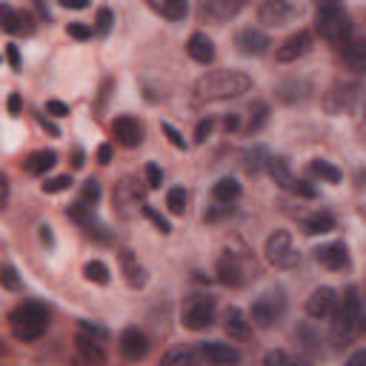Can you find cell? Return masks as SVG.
Returning a JSON list of instances; mask_svg holds the SVG:
<instances>
[{"mask_svg": "<svg viewBox=\"0 0 366 366\" xmlns=\"http://www.w3.org/2000/svg\"><path fill=\"white\" fill-rule=\"evenodd\" d=\"M252 89V77L235 69H220V72H209L203 77H198L195 89H192V101L195 106L203 103H220V101H232L241 98Z\"/></svg>", "mask_w": 366, "mask_h": 366, "instance_id": "1", "label": "cell"}, {"mask_svg": "<svg viewBox=\"0 0 366 366\" xmlns=\"http://www.w3.org/2000/svg\"><path fill=\"white\" fill-rule=\"evenodd\" d=\"M9 327H12V335L18 341L32 343V341H37L46 332V327H49V309H46L43 303L26 301V303H20V306L12 309Z\"/></svg>", "mask_w": 366, "mask_h": 366, "instance_id": "2", "label": "cell"}, {"mask_svg": "<svg viewBox=\"0 0 366 366\" xmlns=\"http://www.w3.org/2000/svg\"><path fill=\"white\" fill-rule=\"evenodd\" d=\"M360 327H363V315H360L358 286H346L343 301H341V306L335 309V324H332L335 346H346V343H352V338L358 335Z\"/></svg>", "mask_w": 366, "mask_h": 366, "instance_id": "3", "label": "cell"}, {"mask_svg": "<svg viewBox=\"0 0 366 366\" xmlns=\"http://www.w3.org/2000/svg\"><path fill=\"white\" fill-rule=\"evenodd\" d=\"M317 32L324 40L329 43H346L349 34H352V23H349V15L341 9L338 0H324V4L317 6V20H315Z\"/></svg>", "mask_w": 366, "mask_h": 366, "instance_id": "4", "label": "cell"}, {"mask_svg": "<svg viewBox=\"0 0 366 366\" xmlns=\"http://www.w3.org/2000/svg\"><path fill=\"white\" fill-rule=\"evenodd\" d=\"M263 252H266V260L278 269H292L298 263V249H295L292 235L286 232V229H274V232L266 238Z\"/></svg>", "mask_w": 366, "mask_h": 366, "instance_id": "5", "label": "cell"}, {"mask_svg": "<svg viewBox=\"0 0 366 366\" xmlns=\"http://www.w3.org/2000/svg\"><path fill=\"white\" fill-rule=\"evenodd\" d=\"M215 320V298L209 295H192L187 303H183V327L201 332L209 329Z\"/></svg>", "mask_w": 366, "mask_h": 366, "instance_id": "6", "label": "cell"}, {"mask_svg": "<svg viewBox=\"0 0 366 366\" xmlns=\"http://www.w3.org/2000/svg\"><path fill=\"white\" fill-rule=\"evenodd\" d=\"M284 298H281V292H266V295H260L255 303H252V312H249V317H252V324L255 327H260V329H269L274 320H278L281 315H284Z\"/></svg>", "mask_w": 366, "mask_h": 366, "instance_id": "7", "label": "cell"}, {"mask_svg": "<svg viewBox=\"0 0 366 366\" xmlns=\"http://www.w3.org/2000/svg\"><path fill=\"white\" fill-rule=\"evenodd\" d=\"M298 18V6L289 0H263L258 6V20L266 26H286Z\"/></svg>", "mask_w": 366, "mask_h": 366, "instance_id": "8", "label": "cell"}, {"mask_svg": "<svg viewBox=\"0 0 366 366\" xmlns=\"http://www.w3.org/2000/svg\"><path fill=\"white\" fill-rule=\"evenodd\" d=\"M355 98H358V86L355 83H335L327 95H324V109L329 115H343L355 106Z\"/></svg>", "mask_w": 366, "mask_h": 366, "instance_id": "9", "label": "cell"}, {"mask_svg": "<svg viewBox=\"0 0 366 366\" xmlns=\"http://www.w3.org/2000/svg\"><path fill=\"white\" fill-rule=\"evenodd\" d=\"M335 309H338V292H335L332 286H317V289L309 295V301H306L309 317H317V320L335 315Z\"/></svg>", "mask_w": 366, "mask_h": 366, "instance_id": "10", "label": "cell"}, {"mask_svg": "<svg viewBox=\"0 0 366 366\" xmlns=\"http://www.w3.org/2000/svg\"><path fill=\"white\" fill-rule=\"evenodd\" d=\"M309 49H312V34L301 29V32L289 34V37H286V40L278 46V52H274V58H278L281 63H292V61L303 58Z\"/></svg>", "mask_w": 366, "mask_h": 366, "instance_id": "11", "label": "cell"}, {"mask_svg": "<svg viewBox=\"0 0 366 366\" xmlns=\"http://www.w3.org/2000/svg\"><path fill=\"white\" fill-rule=\"evenodd\" d=\"M235 46H238V52H241V55L260 58V55H266V52H269L272 40H269L263 32H258V29H241V32H238V37H235Z\"/></svg>", "mask_w": 366, "mask_h": 366, "instance_id": "12", "label": "cell"}, {"mask_svg": "<svg viewBox=\"0 0 366 366\" xmlns=\"http://www.w3.org/2000/svg\"><path fill=\"white\" fill-rule=\"evenodd\" d=\"M112 134L118 137L123 146H129V149H132V146H141V141H144V129H141V123H137L134 118H129V115L115 118Z\"/></svg>", "mask_w": 366, "mask_h": 366, "instance_id": "13", "label": "cell"}, {"mask_svg": "<svg viewBox=\"0 0 366 366\" xmlns=\"http://www.w3.org/2000/svg\"><path fill=\"white\" fill-rule=\"evenodd\" d=\"M146 349H149V343H146V335L141 329L132 327V329H126L120 335V355L126 360H141L146 355Z\"/></svg>", "mask_w": 366, "mask_h": 366, "instance_id": "14", "label": "cell"}, {"mask_svg": "<svg viewBox=\"0 0 366 366\" xmlns=\"http://www.w3.org/2000/svg\"><path fill=\"white\" fill-rule=\"evenodd\" d=\"M315 260L324 263L327 269H346L349 266V252L343 244H327L315 249Z\"/></svg>", "mask_w": 366, "mask_h": 366, "instance_id": "15", "label": "cell"}, {"mask_svg": "<svg viewBox=\"0 0 366 366\" xmlns=\"http://www.w3.org/2000/svg\"><path fill=\"white\" fill-rule=\"evenodd\" d=\"M223 329H226V335L232 338V341H246V338L252 335V329H249V320H246V315H244L238 306H229V309H226Z\"/></svg>", "mask_w": 366, "mask_h": 366, "instance_id": "16", "label": "cell"}, {"mask_svg": "<svg viewBox=\"0 0 366 366\" xmlns=\"http://www.w3.org/2000/svg\"><path fill=\"white\" fill-rule=\"evenodd\" d=\"M187 52H189V58H192L195 63L206 66V63L215 61V43H212L203 32H195V34L189 37V43H187Z\"/></svg>", "mask_w": 366, "mask_h": 366, "instance_id": "17", "label": "cell"}, {"mask_svg": "<svg viewBox=\"0 0 366 366\" xmlns=\"http://www.w3.org/2000/svg\"><path fill=\"white\" fill-rule=\"evenodd\" d=\"M201 355H203L209 363H238V360H241V352H238L235 346L217 343V341L203 343V346H201Z\"/></svg>", "mask_w": 366, "mask_h": 366, "instance_id": "18", "label": "cell"}, {"mask_svg": "<svg viewBox=\"0 0 366 366\" xmlns=\"http://www.w3.org/2000/svg\"><path fill=\"white\" fill-rule=\"evenodd\" d=\"M266 172H269V177L278 183L281 189H286V192H292V187H295V175L289 172V166H286V160L284 158H266Z\"/></svg>", "mask_w": 366, "mask_h": 366, "instance_id": "19", "label": "cell"}, {"mask_svg": "<svg viewBox=\"0 0 366 366\" xmlns=\"http://www.w3.org/2000/svg\"><path fill=\"white\" fill-rule=\"evenodd\" d=\"M341 55L352 72H366V40H346Z\"/></svg>", "mask_w": 366, "mask_h": 366, "instance_id": "20", "label": "cell"}, {"mask_svg": "<svg viewBox=\"0 0 366 366\" xmlns=\"http://www.w3.org/2000/svg\"><path fill=\"white\" fill-rule=\"evenodd\" d=\"M217 281L223 284V286H244V269H241V263L235 260V258H220V263H217Z\"/></svg>", "mask_w": 366, "mask_h": 366, "instance_id": "21", "label": "cell"}, {"mask_svg": "<svg viewBox=\"0 0 366 366\" xmlns=\"http://www.w3.org/2000/svg\"><path fill=\"white\" fill-rule=\"evenodd\" d=\"M58 163V155L52 149H40V152H32L26 160H23V169L29 175H46L52 166Z\"/></svg>", "mask_w": 366, "mask_h": 366, "instance_id": "22", "label": "cell"}, {"mask_svg": "<svg viewBox=\"0 0 366 366\" xmlns=\"http://www.w3.org/2000/svg\"><path fill=\"white\" fill-rule=\"evenodd\" d=\"M120 266H123V272H126L129 286H144V284H146V272H144V266L134 260V255H132L129 249L120 252Z\"/></svg>", "mask_w": 366, "mask_h": 366, "instance_id": "23", "label": "cell"}, {"mask_svg": "<svg viewBox=\"0 0 366 366\" xmlns=\"http://www.w3.org/2000/svg\"><path fill=\"white\" fill-rule=\"evenodd\" d=\"M303 229H306V235H327L335 229V217L329 212H315V215L306 217Z\"/></svg>", "mask_w": 366, "mask_h": 366, "instance_id": "24", "label": "cell"}, {"mask_svg": "<svg viewBox=\"0 0 366 366\" xmlns=\"http://www.w3.org/2000/svg\"><path fill=\"white\" fill-rule=\"evenodd\" d=\"M212 195H215L217 203H232V201L241 195V183H238L235 177H220V180L215 183Z\"/></svg>", "mask_w": 366, "mask_h": 366, "instance_id": "25", "label": "cell"}, {"mask_svg": "<svg viewBox=\"0 0 366 366\" xmlns=\"http://www.w3.org/2000/svg\"><path fill=\"white\" fill-rule=\"evenodd\" d=\"M309 175H315L317 180H324V183H341V177H343L338 166H332L329 160H320V158H315L309 163Z\"/></svg>", "mask_w": 366, "mask_h": 366, "instance_id": "26", "label": "cell"}, {"mask_svg": "<svg viewBox=\"0 0 366 366\" xmlns=\"http://www.w3.org/2000/svg\"><path fill=\"white\" fill-rule=\"evenodd\" d=\"M149 4L169 20H183V18H187V0H149Z\"/></svg>", "mask_w": 366, "mask_h": 366, "instance_id": "27", "label": "cell"}, {"mask_svg": "<svg viewBox=\"0 0 366 366\" xmlns=\"http://www.w3.org/2000/svg\"><path fill=\"white\" fill-rule=\"evenodd\" d=\"M266 120H269V106H266L263 101H255V103L249 106V123H246V129H249V134H255V132H260V129L266 126Z\"/></svg>", "mask_w": 366, "mask_h": 366, "instance_id": "28", "label": "cell"}, {"mask_svg": "<svg viewBox=\"0 0 366 366\" xmlns=\"http://www.w3.org/2000/svg\"><path fill=\"white\" fill-rule=\"evenodd\" d=\"M77 349H80L89 360H98V363L103 360V352H101V346H98V338H92V335L83 332V329H80V335H77Z\"/></svg>", "mask_w": 366, "mask_h": 366, "instance_id": "29", "label": "cell"}, {"mask_svg": "<svg viewBox=\"0 0 366 366\" xmlns=\"http://www.w3.org/2000/svg\"><path fill=\"white\" fill-rule=\"evenodd\" d=\"M83 274H86V281H92V284H109V269H106V263H101V260H89L86 266H83Z\"/></svg>", "mask_w": 366, "mask_h": 366, "instance_id": "30", "label": "cell"}, {"mask_svg": "<svg viewBox=\"0 0 366 366\" xmlns=\"http://www.w3.org/2000/svg\"><path fill=\"white\" fill-rule=\"evenodd\" d=\"M166 206L172 215H183V209H187V192H183V187H172L166 192Z\"/></svg>", "mask_w": 366, "mask_h": 366, "instance_id": "31", "label": "cell"}, {"mask_svg": "<svg viewBox=\"0 0 366 366\" xmlns=\"http://www.w3.org/2000/svg\"><path fill=\"white\" fill-rule=\"evenodd\" d=\"M0 284H4V289H9V292H20V278H18V272H15V266L12 263H6L4 269H0Z\"/></svg>", "mask_w": 366, "mask_h": 366, "instance_id": "32", "label": "cell"}, {"mask_svg": "<svg viewBox=\"0 0 366 366\" xmlns=\"http://www.w3.org/2000/svg\"><path fill=\"white\" fill-rule=\"evenodd\" d=\"M72 187V177L69 175H58V177H49L43 183V192L46 195H58V192H66Z\"/></svg>", "mask_w": 366, "mask_h": 366, "instance_id": "33", "label": "cell"}, {"mask_svg": "<svg viewBox=\"0 0 366 366\" xmlns=\"http://www.w3.org/2000/svg\"><path fill=\"white\" fill-rule=\"evenodd\" d=\"M260 163L266 166V152H263V149H252V152H246L244 169H246L249 175H258V172H260Z\"/></svg>", "mask_w": 366, "mask_h": 366, "instance_id": "34", "label": "cell"}, {"mask_svg": "<svg viewBox=\"0 0 366 366\" xmlns=\"http://www.w3.org/2000/svg\"><path fill=\"white\" fill-rule=\"evenodd\" d=\"M112 23H115V15H112V9H98V18H95V29H98V34H109L112 32Z\"/></svg>", "mask_w": 366, "mask_h": 366, "instance_id": "35", "label": "cell"}, {"mask_svg": "<svg viewBox=\"0 0 366 366\" xmlns=\"http://www.w3.org/2000/svg\"><path fill=\"white\" fill-rule=\"evenodd\" d=\"M201 18H223V0H201Z\"/></svg>", "mask_w": 366, "mask_h": 366, "instance_id": "36", "label": "cell"}, {"mask_svg": "<svg viewBox=\"0 0 366 366\" xmlns=\"http://www.w3.org/2000/svg\"><path fill=\"white\" fill-rule=\"evenodd\" d=\"M144 215H146V217H149V220L158 226V232H163V235H169V232H172L169 220H166V217H163V215H160L155 206H144Z\"/></svg>", "mask_w": 366, "mask_h": 366, "instance_id": "37", "label": "cell"}, {"mask_svg": "<svg viewBox=\"0 0 366 366\" xmlns=\"http://www.w3.org/2000/svg\"><path fill=\"white\" fill-rule=\"evenodd\" d=\"M34 32V18L29 12H18L15 15V34H32Z\"/></svg>", "mask_w": 366, "mask_h": 366, "instance_id": "38", "label": "cell"}, {"mask_svg": "<svg viewBox=\"0 0 366 366\" xmlns=\"http://www.w3.org/2000/svg\"><path fill=\"white\" fill-rule=\"evenodd\" d=\"M98 198H101V183H98V180H86V187H83V195H80V201H83V203H92V206H95V203H98Z\"/></svg>", "mask_w": 366, "mask_h": 366, "instance_id": "39", "label": "cell"}, {"mask_svg": "<svg viewBox=\"0 0 366 366\" xmlns=\"http://www.w3.org/2000/svg\"><path fill=\"white\" fill-rule=\"evenodd\" d=\"M192 358H195V352H192V349H183V346H180V349L166 352V355H163V363H189Z\"/></svg>", "mask_w": 366, "mask_h": 366, "instance_id": "40", "label": "cell"}, {"mask_svg": "<svg viewBox=\"0 0 366 366\" xmlns=\"http://www.w3.org/2000/svg\"><path fill=\"white\" fill-rule=\"evenodd\" d=\"M160 129H163V134L169 137V144H172L175 149H187V141H183V134H180L172 123H160Z\"/></svg>", "mask_w": 366, "mask_h": 366, "instance_id": "41", "label": "cell"}, {"mask_svg": "<svg viewBox=\"0 0 366 366\" xmlns=\"http://www.w3.org/2000/svg\"><path fill=\"white\" fill-rule=\"evenodd\" d=\"M66 32H69V37H75V40H86V37H92V26H89V23H80V20L69 23Z\"/></svg>", "mask_w": 366, "mask_h": 366, "instance_id": "42", "label": "cell"}, {"mask_svg": "<svg viewBox=\"0 0 366 366\" xmlns=\"http://www.w3.org/2000/svg\"><path fill=\"white\" fill-rule=\"evenodd\" d=\"M212 129H215V120H212V118L201 120V123H198V129H195V144H203L206 137L212 134Z\"/></svg>", "mask_w": 366, "mask_h": 366, "instance_id": "43", "label": "cell"}, {"mask_svg": "<svg viewBox=\"0 0 366 366\" xmlns=\"http://www.w3.org/2000/svg\"><path fill=\"white\" fill-rule=\"evenodd\" d=\"M292 192H295V195H301V198H306V201L317 198L315 187H312V183H306V180H295V187H292Z\"/></svg>", "mask_w": 366, "mask_h": 366, "instance_id": "44", "label": "cell"}, {"mask_svg": "<svg viewBox=\"0 0 366 366\" xmlns=\"http://www.w3.org/2000/svg\"><path fill=\"white\" fill-rule=\"evenodd\" d=\"M15 9L12 6H0V20H4V29L9 32V34H15Z\"/></svg>", "mask_w": 366, "mask_h": 366, "instance_id": "45", "label": "cell"}, {"mask_svg": "<svg viewBox=\"0 0 366 366\" xmlns=\"http://www.w3.org/2000/svg\"><path fill=\"white\" fill-rule=\"evenodd\" d=\"M146 180H149V187H152V189H158L160 183H163V172H160L158 163H149V166H146Z\"/></svg>", "mask_w": 366, "mask_h": 366, "instance_id": "46", "label": "cell"}, {"mask_svg": "<svg viewBox=\"0 0 366 366\" xmlns=\"http://www.w3.org/2000/svg\"><path fill=\"white\" fill-rule=\"evenodd\" d=\"M80 329H83V332H89L92 338H98V341H106V329H103V327H98V324H89V320H80Z\"/></svg>", "mask_w": 366, "mask_h": 366, "instance_id": "47", "label": "cell"}, {"mask_svg": "<svg viewBox=\"0 0 366 366\" xmlns=\"http://www.w3.org/2000/svg\"><path fill=\"white\" fill-rule=\"evenodd\" d=\"M46 112L55 115V118H66L69 115V106L63 101H46Z\"/></svg>", "mask_w": 366, "mask_h": 366, "instance_id": "48", "label": "cell"}, {"mask_svg": "<svg viewBox=\"0 0 366 366\" xmlns=\"http://www.w3.org/2000/svg\"><path fill=\"white\" fill-rule=\"evenodd\" d=\"M6 109H9V115H12V118H18V115L23 112V98L18 95V92H12V95H9V101H6Z\"/></svg>", "mask_w": 366, "mask_h": 366, "instance_id": "49", "label": "cell"}, {"mask_svg": "<svg viewBox=\"0 0 366 366\" xmlns=\"http://www.w3.org/2000/svg\"><path fill=\"white\" fill-rule=\"evenodd\" d=\"M249 0H223V15H238Z\"/></svg>", "mask_w": 366, "mask_h": 366, "instance_id": "50", "label": "cell"}, {"mask_svg": "<svg viewBox=\"0 0 366 366\" xmlns=\"http://www.w3.org/2000/svg\"><path fill=\"white\" fill-rule=\"evenodd\" d=\"M6 61H9V66H12L15 72L20 69V52H18V46H15V43L6 46Z\"/></svg>", "mask_w": 366, "mask_h": 366, "instance_id": "51", "label": "cell"}, {"mask_svg": "<svg viewBox=\"0 0 366 366\" xmlns=\"http://www.w3.org/2000/svg\"><path fill=\"white\" fill-rule=\"evenodd\" d=\"M6 206H9V180L0 177V209H6Z\"/></svg>", "mask_w": 366, "mask_h": 366, "instance_id": "52", "label": "cell"}, {"mask_svg": "<svg viewBox=\"0 0 366 366\" xmlns=\"http://www.w3.org/2000/svg\"><path fill=\"white\" fill-rule=\"evenodd\" d=\"M286 360H289V355H284V352H269L263 358V363H286Z\"/></svg>", "mask_w": 366, "mask_h": 366, "instance_id": "53", "label": "cell"}, {"mask_svg": "<svg viewBox=\"0 0 366 366\" xmlns=\"http://www.w3.org/2000/svg\"><path fill=\"white\" fill-rule=\"evenodd\" d=\"M98 160H101V163H109V160H112V146H109V144H103V146L98 149Z\"/></svg>", "mask_w": 366, "mask_h": 366, "instance_id": "54", "label": "cell"}, {"mask_svg": "<svg viewBox=\"0 0 366 366\" xmlns=\"http://www.w3.org/2000/svg\"><path fill=\"white\" fill-rule=\"evenodd\" d=\"M40 241H43L46 246H52V244H55V241H52V229H49V226H46V223L40 226Z\"/></svg>", "mask_w": 366, "mask_h": 366, "instance_id": "55", "label": "cell"}, {"mask_svg": "<svg viewBox=\"0 0 366 366\" xmlns=\"http://www.w3.org/2000/svg\"><path fill=\"white\" fill-rule=\"evenodd\" d=\"M61 4H63L66 9H86L89 0H61Z\"/></svg>", "mask_w": 366, "mask_h": 366, "instance_id": "56", "label": "cell"}, {"mask_svg": "<svg viewBox=\"0 0 366 366\" xmlns=\"http://www.w3.org/2000/svg\"><path fill=\"white\" fill-rule=\"evenodd\" d=\"M223 129H226V132H235V129H238V115H229V118L223 120Z\"/></svg>", "mask_w": 366, "mask_h": 366, "instance_id": "57", "label": "cell"}, {"mask_svg": "<svg viewBox=\"0 0 366 366\" xmlns=\"http://www.w3.org/2000/svg\"><path fill=\"white\" fill-rule=\"evenodd\" d=\"M358 363H366V349H360V352H355L349 358V366H358Z\"/></svg>", "mask_w": 366, "mask_h": 366, "instance_id": "58", "label": "cell"}, {"mask_svg": "<svg viewBox=\"0 0 366 366\" xmlns=\"http://www.w3.org/2000/svg\"><path fill=\"white\" fill-rule=\"evenodd\" d=\"M40 126H43L46 132H49V134H58V126H55L52 120H46V118H40Z\"/></svg>", "mask_w": 366, "mask_h": 366, "instance_id": "59", "label": "cell"}, {"mask_svg": "<svg viewBox=\"0 0 366 366\" xmlns=\"http://www.w3.org/2000/svg\"><path fill=\"white\" fill-rule=\"evenodd\" d=\"M72 166H75V169L83 166V152H80V149H75V155H72Z\"/></svg>", "mask_w": 366, "mask_h": 366, "instance_id": "60", "label": "cell"}, {"mask_svg": "<svg viewBox=\"0 0 366 366\" xmlns=\"http://www.w3.org/2000/svg\"><path fill=\"white\" fill-rule=\"evenodd\" d=\"M363 115H366V103H363Z\"/></svg>", "mask_w": 366, "mask_h": 366, "instance_id": "61", "label": "cell"}]
</instances>
